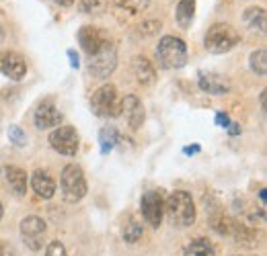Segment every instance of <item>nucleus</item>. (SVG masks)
<instances>
[{"label": "nucleus", "mask_w": 267, "mask_h": 256, "mask_svg": "<svg viewBox=\"0 0 267 256\" xmlns=\"http://www.w3.org/2000/svg\"><path fill=\"white\" fill-rule=\"evenodd\" d=\"M200 150H202V148H200V145H187V148H185L183 152H185L187 156H192V154H198Z\"/></svg>", "instance_id": "32"}, {"label": "nucleus", "mask_w": 267, "mask_h": 256, "mask_svg": "<svg viewBox=\"0 0 267 256\" xmlns=\"http://www.w3.org/2000/svg\"><path fill=\"white\" fill-rule=\"evenodd\" d=\"M91 109L99 117H118L122 115V100L118 96V88L113 84H103L95 90L91 98Z\"/></svg>", "instance_id": "4"}, {"label": "nucleus", "mask_w": 267, "mask_h": 256, "mask_svg": "<svg viewBox=\"0 0 267 256\" xmlns=\"http://www.w3.org/2000/svg\"><path fill=\"white\" fill-rule=\"evenodd\" d=\"M235 226H237L235 219L226 217L224 213L212 215V228H214L218 234H222V236H231V234H233V230H235Z\"/></svg>", "instance_id": "21"}, {"label": "nucleus", "mask_w": 267, "mask_h": 256, "mask_svg": "<svg viewBox=\"0 0 267 256\" xmlns=\"http://www.w3.org/2000/svg\"><path fill=\"white\" fill-rule=\"evenodd\" d=\"M118 66V54L109 41H105V45L91 56L89 60V72L93 78H107Z\"/></svg>", "instance_id": "6"}, {"label": "nucleus", "mask_w": 267, "mask_h": 256, "mask_svg": "<svg viewBox=\"0 0 267 256\" xmlns=\"http://www.w3.org/2000/svg\"><path fill=\"white\" fill-rule=\"evenodd\" d=\"M194 15H196V0H179V5H177V23H179V27H183V29L192 27Z\"/></svg>", "instance_id": "18"}, {"label": "nucleus", "mask_w": 267, "mask_h": 256, "mask_svg": "<svg viewBox=\"0 0 267 256\" xmlns=\"http://www.w3.org/2000/svg\"><path fill=\"white\" fill-rule=\"evenodd\" d=\"M157 56H159L161 64L169 70H177L187 64V47H185L183 39L173 37V35H167V37H163L159 41Z\"/></svg>", "instance_id": "5"}, {"label": "nucleus", "mask_w": 267, "mask_h": 256, "mask_svg": "<svg viewBox=\"0 0 267 256\" xmlns=\"http://www.w3.org/2000/svg\"><path fill=\"white\" fill-rule=\"evenodd\" d=\"M0 39H3V31H0Z\"/></svg>", "instance_id": "37"}, {"label": "nucleus", "mask_w": 267, "mask_h": 256, "mask_svg": "<svg viewBox=\"0 0 267 256\" xmlns=\"http://www.w3.org/2000/svg\"><path fill=\"white\" fill-rule=\"evenodd\" d=\"M245 21L253 27V29H259V31H265V11L263 9H247L245 13Z\"/></svg>", "instance_id": "23"}, {"label": "nucleus", "mask_w": 267, "mask_h": 256, "mask_svg": "<svg viewBox=\"0 0 267 256\" xmlns=\"http://www.w3.org/2000/svg\"><path fill=\"white\" fill-rule=\"evenodd\" d=\"M50 145L64 156H74L79 152V133L68 125H58L50 135Z\"/></svg>", "instance_id": "7"}, {"label": "nucleus", "mask_w": 267, "mask_h": 256, "mask_svg": "<svg viewBox=\"0 0 267 256\" xmlns=\"http://www.w3.org/2000/svg\"><path fill=\"white\" fill-rule=\"evenodd\" d=\"M118 141H120V135H118V129L116 127L107 125V127H103L99 131V143H101V152L103 154H109L113 148H116Z\"/></svg>", "instance_id": "20"}, {"label": "nucleus", "mask_w": 267, "mask_h": 256, "mask_svg": "<svg viewBox=\"0 0 267 256\" xmlns=\"http://www.w3.org/2000/svg\"><path fill=\"white\" fill-rule=\"evenodd\" d=\"M31 187L37 193V197H42V199H52L54 193H56V182H54V178L48 172H44V170L33 172V176H31Z\"/></svg>", "instance_id": "16"}, {"label": "nucleus", "mask_w": 267, "mask_h": 256, "mask_svg": "<svg viewBox=\"0 0 267 256\" xmlns=\"http://www.w3.org/2000/svg\"><path fill=\"white\" fill-rule=\"evenodd\" d=\"M165 209L171 217V222L179 228H187L196 222V205H194V199L189 193L185 191H175L169 195L167 203H165Z\"/></svg>", "instance_id": "1"}, {"label": "nucleus", "mask_w": 267, "mask_h": 256, "mask_svg": "<svg viewBox=\"0 0 267 256\" xmlns=\"http://www.w3.org/2000/svg\"><path fill=\"white\" fill-rule=\"evenodd\" d=\"M113 5L122 11H130V13H142L148 9L150 0H113Z\"/></svg>", "instance_id": "24"}, {"label": "nucleus", "mask_w": 267, "mask_h": 256, "mask_svg": "<svg viewBox=\"0 0 267 256\" xmlns=\"http://www.w3.org/2000/svg\"><path fill=\"white\" fill-rule=\"evenodd\" d=\"M142 33H146V35H152V33H157V31H161V23L159 21H146L144 25H142V29H140Z\"/></svg>", "instance_id": "29"}, {"label": "nucleus", "mask_w": 267, "mask_h": 256, "mask_svg": "<svg viewBox=\"0 0 267 256\" xmlns=\"http://www.w3.org/2000/svg\"><path fill=\"white\" fill-rule=\"evenodd\" d=\"M62 123V115L52 100H44L35 111V125L40 129H52Z\"/></svg>", "instance_id": "11"}, {"label": "nucleus", "mask_w": 267, "mask_h": 256, "mask_svg": "<svg viewBox=\"0 0 267 256\" xmlns=\"http://www.w3.org/2000/svg\"><path fill=\"white\" fill-rule=\"evenodd\" d=\"M107 7V0H81V11L89 15H99Z\"/></svg>", "instance_id": "26"}, {"label": "nucleus", "mask_w": 267, "mask_h": 256, "mask_svg": "<svg viewBox=\"0 0 267 256\" xmlns=\"http://www.w3.org/2000/svg\"><path fill=\"white\" fill-rule=\"evenodd\" d=\"M3 176L7 180V185L11 187V191L17 197H23L27 193V172L17 168V166H5L3 168Z\"/></svg>", "instance_id": "15"}, {"label": "nucleus", "mask_w": 267, "mask_h": 256, "mask_svg": "<svg viewBox=\"0 0 267 256\" xmlns=\"http://www.w3.org/2000/svg\"><path fill=\"white\" fill-rule=\"evenodd\" d=\"M68 58H70V64H72V68H79V66H81V62H79V56H76V52H74V49H68Z\"/></svg>", "instance_id": "31"}, {"label": "nucleus", "mask_w": 267, "mask_h": 256, "mask_svg": "<svg viewBox=\"0 0 267 256\" xmlns=\"http://www.w3.org/2000/svg\"><path fill=\"white\" fill-rule=\"evenodd\" d=\"M185 256H216L214 246L206 238H196L185 248Z\"/></svg>", "instance_id": "19"}, {"label": "nucleus", "mask_w": 267, "mask_h": 256, "mask_svg": "<svg viewBox=\"0 0 267 256\" xmlns=\"http://www.w3.org/2000/svg\"><path fill=\"white\" fill-rule=\"evenodd\" d=\"M0 74H5L11 80H21L27 74V64L19 54L3 52L0 54Z\"/></svg>", "instance_id": "10"}, {"label": "nucleus", "mask_w": 267, "mask_h": 256, "mask_svg": "<svg viewBox=\"0 0 267 256\" xmlns=\"http://www.w3.org/2000/svg\"><path fill=\"white\" fill-rule=\"evenodd\" d=\"M140 209L142 215L146 219V224H150L152 228H159L163 222V213H165V201L157 191H148L142 195L140 201Z\"/></svg>", "instance_id": "9"}, {"label": "nucleus", "mask_w": 267, "mask_h": 256, "mask_svg": "<svg viewBox=\"0 0 267 256\" xmlns=\"http://www.w3.org/2000/svg\"><path fill=\"white\" fill-rule=\"evenodd\" d=\"M3 213H5V209H3V203H0V219H3Z\"/></svg>", "instance_id": "36"}, {"label": "nucleus", "mask_w": 267, "mask_h": 256, "mask_svg": "<svg viewBox=\"0 0 267 256\" xmlns=\"http://www.w3.org/2000/svg\"><path fill=\"white\" fill-rule=\"evenodd\" d=\"M216 123H218L220 127H224V129H226L228 125H231V119H228V115H226V113H218V115H216Z\"/></svg>", "instance_id": "30"}, {"label": "nucleus", "mask_w": 267, "mask_h": 256, "mask_svg": "<svg viewBox=\"0 0 267 256\" xmlns=\"http://www.w3.org/2000/svg\"><path fill=\"white\" fill-rule=\"evenodd\" d=\"M9 137H11V141H13L15 145H25V141H27V135H25L23 129L17 127V125H11V129H9Z\"/></svg>", "instance_id": "27"}, {"label": "nucleus", "mask_w": 267, "mask_h": 256, "mask_svg": "<svg viewBox=\"0 0 267 256\" xmlns=\"http://www.w3.org/2000/svg\"><path fill=\"white\" fill-rule=\"evenodd\" d=\"M56 3L62 7H70V5H74V0H56Z\"/></svg>", "instance_id": "35"}, {"label": "nucleus", "mask_w": 267, "mask_h": 256, "mask_svg": "<svg viewBox=\"0 0 267 256\" xmlns=\"http://www.w3.org/2000/svg\"><path fill=\"white\" fill-rule=\"evenodd\" d=\"M226 129L231 131V135H239V133H241V127H239V123H231V125H228Z\"/></svg>", "instance_id": "33"}, {"label": "nucleus", "mask_w": 267, "mask_h": 256, "mask_svg": "<svg viewBox=\"0 0 267 256\" xmlns=\"http://www.w3.org/2000/svg\"><path fill=\"white\" fill-rule=\"evenodd\" d=\"M46 256H66V248L60 242H52L46 250Z\"/></svg>", "instance_id": "28"}, {"label": "nucleus", "mask_w": 267, "mask_h": 256, "mask_svg": "<svg viewBox=\"0 0 267 256\" xmlns=\"http://www.w3.org/2000/svg\"><path fill=\"white\" fill-rule=\"evenodd\" d=\"M239 43V33L235 27L226 25V23H216L208 29L204 45L208 52L212 54H226L231 52L235 45Z\"/></svg>", "instance_id": "2"}, {"label": "nucleus", "mask_w": 267, "mask_h": 256, "mask_svg": "<svg viewBox=\"0 0 267 256\" xmlns=\"http://www.w3.org/2000/svg\"><path fill=\"white\" fill-rule=\"evenodd\" d=\"M122 113L126 115V121L132 129H140L144 123V107L140 103V98H136L134 94L126 96L122 100Z\"/></svg>", "instance_id": "13"}, {"label": "nucleus", "mask_w": 267, "mask_h": 256, "mask_svg": "<svg viewBox=\"0 0 267 256\" xmlns=\"http://www.w3.org/2000/svg\"><path fill=\"white\" fill-rule=\"evenodd\" d=\"M132 68H134V76H136V80H138L142 86H148V84L155 82V78H157L155 66H152V64H150V60H146L144 56L134 58Z\"/></svg>", "instance_id": "17"}, {"label": "nucleus", "mask_w": 267, "mask_h": 256, "mask_svg": "<svg viewBox=\"0 0 267 256\" xmlns=\"http://www.w3.org/2000/svg\"><path fill=\"white\" fill-rule=\"evenodd\" d=\"M0 256H13V250L7 244H0Z\"/></svg>", "instance_id": "34"}, {"label": "nucleus", "mask_w": 267, "mask_h": 256, "mask_svg": "<svg viewBox=\"0 0 267 256\" xmlns=\"http://www.w3.org/2000/svg\"><path fill=\"white\" fill-rule=\"evenodd\" d=\"M46 222L42 217H35V215H29L21 222V236H23V242L31 248V250H40L44 246V236H46Z\"/></svg>", "instance_id": "8"}, {"label": "nucleus", "mask_w": 267, "mask_h": 256, "mask_svg": "<svg viewBox=\"0 0 267 256\" xmlns=\"http://www.w3.org/2000/svg\"><path fill=\"white\" fill-rule=\"evenodd\" d=\"M249 66L257 76H265V72H267V54H265V49L253 52L251 58H249Z\"/></svg>", "instance_id": "22"}, {"label": "nucleus", "mask_w": 267, "mask_h": 256, "mask_svg": "<svg viewBox=\"0 0 267 256\" xmlns=\"http://www.w3.org/2000/svg\"><path fill=\"white\" fill-rule=\"evenodd\" d=\"M60 187H62V197L68 203H76L87 195V178L83 170L76 164H68L62 170L60 176Z\"/></svg>", "instance_id": "3"}, {"label": "nucleus", "mask_w": 267, "mask_h": 256, "mask_svg": "<svg viewBox=\"0 0 267 256\" xmlns=\"http://www.w3.org/2000/svg\"><path fill=\"white\" fill-rule=\"evenodd\" d=\"M200 88L210 94H226L231 90V82L226 76L216 74V72H200Z\"/></svg>", "instance_id": "12"}, {"label": "nucleus", "mask_w": 267, "mask_h": 256, "mask_svg": "<svg viewBox=\"0 0 267 256\" xmlns=\"http://www.w3.org/2000/svg\"><path fill=\"white\" fill-rule=\"evenodd\" d=\"M140 238H142V226L138 222H134V219H130V222L126 224V228H124V240L130 242V244H134Z\"/></svg>", "instance_id": "25"}, {"label": "nucleus", "mask_w": 267, "mask_h": 256, "mask_svg": "<svg viewBox=\"0 0 267 256\" xmlns=\"http://www.w3.org/2000/svg\"><path fill=\"white\" fill-rule=\"evenodd\" d=\"M79 41H81L83 49H85L89 56L97 54V52L105 45L103 33H101L97 27H91V25H85V27L79 31Z\"/></svg>", "instance_id": "14"}]
</instances>
